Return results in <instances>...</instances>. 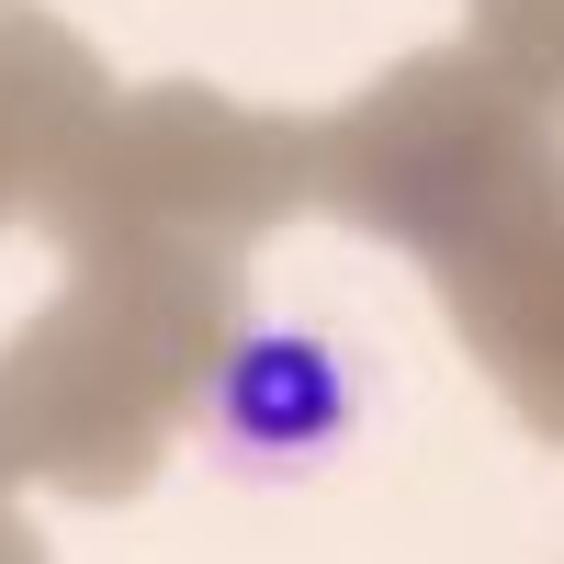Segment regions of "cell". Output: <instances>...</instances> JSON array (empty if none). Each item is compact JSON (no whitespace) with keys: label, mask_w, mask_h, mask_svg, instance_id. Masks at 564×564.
<instances>
[{"label":"cell","mask_w":564,"mask_h":564,"mask_svg":"<svg viewBox=\"0 0 564 564\" xmlns=\"http://www.w3.org/2000/svg\"><path fill=\"white\" fill-rule=\"evenodd\" d=\"M215 430L249 463H305L350 430V361L316 327H249L215 361Z\"/></svg>","instance_id":"cell-1"}]
</instances>
